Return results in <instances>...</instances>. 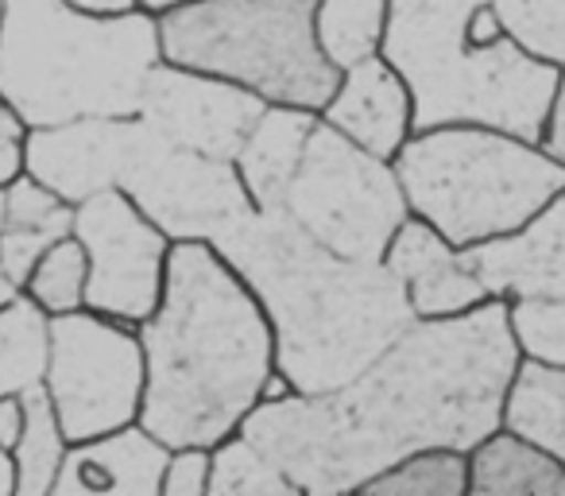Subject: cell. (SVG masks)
I'll use <instances>...</instances> for the list:
<instances>
[{"label": "cell", "mask_w": 565, "mask_h": 496, "mask_svg": "<svg viewBox=\"0 0 565 496\" xmlns=\"http://www.w3.org/2000/svg\"><path fill=\"white\" fill-rule=\"evenodd\" d=\"M143 346L140 423L163 446H205L241 431L275 377L264 307L210 241H171Z\"/></svg>", "instance_id": "cell-2"}, {"label": "cell", "mask_w": 565, "mask_h": 496, "mask_svg": "<svg viewBox=\"0 0 565 496\" xmlns=\"http://www.w3.org/2000/svg\"><path fill=\"white\" fill-rule=\"evenodd\" d=\"M20 426H24V400H20V392H4L0 395V446H17Z\"/></svg>", "instance_id": "cell-32"}, {"label": "cell", "mask_w": 565, "mask_h": 496, "mask_svg": "<svg viewBox=\"0 0 565 496\" xmlns=\"http://www.w3.org/2000/svg\"><path fill=\"white\" fill-rule=\"evenodd\" d=\"M74 236L86 249V307L140 326L159 307L171 236L120 190H97L74 205Z\"/></svg>", "instance_id": "cell-11"}, {"label": "cell", "mask_w": 565, "mask_h": 496, "mask_svg": "<svg viewBox=\"0 0 565 496\" xmlns=\"http://www.w3.org/2000/svg\"><path fill=\"white\" fill-rule=\"evenodd\" d=\"M364 496H469V457L461 450H418L395 462L369 485Z\"/></svg>", "instance_id": "cell-25"}, {"label": "cell", "mask_w": 565, "mask_h": 496, "mask_svg": "<svg viewBox=\"0 0 565 496\" xmlns=\"http://www.w3.org/2000/svg\"><path fill=\"white\" fill-rule=\"evenodd\" d=\"M205 493H210V450L174 446L167 454L159 496H205Z\"/></svg>", "instance_id": "cell-29"}, {"label": "cell", "mask_w": 565, "mask_h": 496, "mask_svg": "<svg viewBox=\"0 0 565 496\" xmlns=\"http://www.w3.org/2000/svg\"><path fill=\"white\" fill-rule=\"evenodd\" d=\"M213 249L264 307L291 392L349 384L415 323L384 261L330 253L279 210H252Z\"/></svg>", "instance_id": "cell-3"}, {"label": "cell", "mask_w": 565, "mask_h": 496, "mask_svg": "<svg viewBox=\"0 0 565 496\" xmlns=\"http://www.w3.org/2000/svg\"><path fill=\"white\" fill-rule=\"evenodd\" d=\"M86 276H89V261L86 249H82L78 236H63L32 264L20 295L35 303L43 315H66V310H82L86 307Z\"/></svg>", "instance_id": "cell-26"}, {"label": "cell", "mask_w": 565, "mask_h": 496, "mask_svg": "<svg viewBox=\"0 0 565 496\" xmlns=\"http://www.w3.org/2000/svg\"><path fill=\"white\" fill-rule=\"evenodd\" d=\"M28 120L0 97V190L28 171Z\"/></svg>", "instance_id": "cell-30"}, {"label": "cell", "mask_w": 565, "mask_h": 496, "mask_svg": "<svg viewBox=\"0 0 565 496\" xmlns=\"http://www.w3.org/2000/svg\"><path fill=\"white\" fill-rule=\"evenodd\" d=\"M492 9L526 55L565 71V0H492Z\"/></svg>", "instance_id": "cell-27"}, {"label": "cell", "mask_w": 565, "mask_h": 496, "mask_svg": "<svg viewBox=\"0 0 565 496\" xmlns=\"http://www.w3.org/2000/svg\"><path fill=\"white\" fill-rule=\"evenodd\" d=\"M82 12H97V17H120V12L140 9V0H66Z\"/></svg>", "instance_id": "cell-33"}, {"label": "cell", "mask_w": 565, "mask_h": 496, "mask_svg": "<svg viewBox=\"0 0 565 496\" xmlns=\"http://www.w3.org/2000/svg\"><path fill=\"white\" fill-rule=\"evenodd\" d=\"M205 496H299L282 469L248 439L228 434L210 450V493Z\"/></svg>", "instance_id": "cell-24"}, {"label": "cell", "mask_w": 565, "mask_h": 496, "mask_svg": "<svg viewBox=\"0 0 565 496\" xmlns=\"http://www.w3.org/2000/svg\"><path fill=\"white\" fill-rule=\"evenodd\" d=\"M279 213L330 253L384 261L387 241L411 218L392 159H380L326 125L310 128L302 159L279 198Z\"/></svg>", "instance_id": "cell-9"}, {"label": "cell", "mask_w": 565, "mask_h": 496, "mask_svg": "<svg viewBox=\"0 0 565 496\" xmlns=\"http://www.w3.org/2000/svg\"><path fill=\"white\" fill-rule=\"evenodd\" d=\"M264 109V97L221 74L190 71L159 59L143 82L136 117L148 120L179 148L233 163Z\"/></svg>", "instance_id": "cell-12"}, {"label": "cell", "mask_w": 565, "mask_h": 496, "mask_svg": "<svg viewBox=\"0 0 565 496\" xmlns=\"http://www.w3.org/2000/svg\"><path fill=\"white\" fill-rule=\"evenodd\" d=\"M387 24V0H318L315 32L326 59L338 71L353 66L356 59L380 55Z\"/></svg>", "instance_id": "cell-22"}, {"label": "cell", "mask_w": 565, "mask_h": 496, "mask_svg": "<svg viewBox=\"0 0 565 496\" xmlns=\"http://www.w3.org/2000/svg\"><path fill=\"white\" fill-rule=\"evenodd\" d=\"M384 264L399 279L415 318H446L492 299L477 272L461 261V249L449 244L434 225L411 213L384 249Z\"/></svg>", "instance_id": "cell-14"}, {"label": "cell", "mask_w": 565, "mask_h": 496, "mask_svg": "<svg viewBox=\"0 0 565 496\" xmlns=\"http://www.w3.org/2000/svg\"><path fill=\"white\" fill-rule=\"evenodd\" d=\"M315 125L318 113L299 109V105H267L259 113L256 128H252L244 148L233 159L256 210H279V198L287 190V182H291L295 167H299Z\"/></svg>", "instance_id": "cell-18"}, {"label": "cell", "mask_w": 565, "mask_h": 496, "mask_svg": "<svg viewBox=\"0 0 565 496\" xmlns=\"http://www.w3.org/2000/svg\"><path fill=\"white\" fill-rule=\"evenodd\" d=\"M0 496H17V465H12V450L0 446Z\"/></svg>", "instance_id": "cell-34"}, {"label": "cell", "mask_w": 565, "mask_h": 496, "mask_svg": "<svg viewBox=\"0 0 565 496\" xmlns=\"http://www.w3.org/2000/svg\"><path fill=\"white\" fill-rule=\"evenodd\" d=\"M0 202H4V190H0ZM17 295H20V292L9 284V276H4V268H0V307H4V303H12Z\"/></svg>", "instance_id": "cell-35"}, {"label": "cell", "mask_w": 565, "mask_h": 496, "mask_svg": "<svg viewBox=\"0 0 565 496\" xmlns=\"http://www.w3.org/2000/svg\"><path fill=\"white\" fill-rule=\"evenodd\" d=\"M28 175L71 205L97 190H120L171 241L213 244L256 210L236 163L179 148L136 113L32 128Z\"/></svg>", "instance_id": "cell-4"}, {"label": "cell", "mask_w": 565, "mask_h": 496, "mask_svg": "<svg viewBox=\"0 0 565 496\" xmlns=\"http://www.w3.org/2000/svg\"><path fill=\"white\" fill-rule=\"evenodd\" d=\"M508 323L523 357L565 365V299H511Z\"/></svg>", "instance_id": "cell-28"}, {"label": "cell", "mask_w": 565, "mask_h": 496, "mask_svg": "<svg viewBox=\"0 0 565 496\" xmlns=\"http://www.w3.org/2000/svg\"><path fill=\"white\" fill-rule=\"evenodd\" d=\"M539 144L565 167V71H557V89H554V102H550L546 128H542Z\"/></svg>", "instance_id": "cell-31"}, {"label": "cell", "mask_w": 565, "mask_h": 496, "mask_svg": "<svg viewBox=\"0 0 565 496\" xmlns=\"http://www.w3.org/2000/svg\"><path fill=\"white\" fill-rule=\"evenodd\" d=\"M322 120L372 156L395 159L411 136V89L384 55L356 59L341 71Z\"/></svg>", "instance_id": "cell-16"}, {"label": "cell", "mask_w": 565, "mask_h": 496, "mask_svg": "<svg viewBox=\"0 0 565 496\" xmlns=\"http://www.w3.org/2000/svg\"><path fill=\"white\" fill-rule=\"evenodd\" d=\"M503 426L565 465V365L519 357L503 400Z\"/></svg>", "instance_id": "cell-20"}, {"label": "cell", "mask_w": 565, "mask_h": 496, "mask_svg": "<svg viewBox=\"0 0 565 496\" xmlns=\"http://www.w3.org/2000/svg\"><path fill=\"white\" fill-rule=\"evenodd\" d=\"M156 12H82L66 0H0V97L28 128L132 117L159 63Z\"/></svg>", "instance_id": "cell-5"}, {"label": "cell", "mask_w": 565, "mask_h": 496, "mask_svg": "<svg viewBox=\"0 0 565 496\" xmlns=\"http://www.w3.org/2000/svg\"><path fill=\"white\" fill-rule=\"evenodd\" d=\"M488 0H387L380 55L411 89V133L484 125L542 140L557 66L526 55L508 32L472 40V12Z\"/></svg>", "instance_id": "cell-6"}, {"label": "cell", "mask_w": 565, "mask_h": 496, "mask_svg": "<svg viewBox=\"0 0 565 496\" xmlns=\"http://www.w3.org/2000/svg\"><path fill=\"white\" fill-rule=\"evenodd\" d=\"M174 4H186V0H140V9H148V12H167V9H174Z\"/></svg>", "instance_id": "cell-36"}, {"label": "cell", "mask_w": 565, "mask_h": 496, "mask_svg": "<svg viewBox=\"0 0 565 496\" xmlns=\"http://www.w3.org/2000/svg\"><path fill=\"white\" fill-rule=\"evenodd\" d=\"M20 400H24V426H20V439L12 446L17 496H51L71 442H66L63 426H58V415L51 408L43 384L24 388Z\"/></svg>", "instance_id": "cell-21"}, {"label": "cell", "mask_w": 565, "mask_h": 496, "mask_svg": "<svg viewBox=\"0 0 565 496\" xmlns=\"http://www.w3.org/2000/svg\"><path fill=\"white\" fill-rule=\"evenodd\" d=\"M469 496H565V465L500 426L469 450Z\"/></svg>", "instance_id": "cell-19"}, {"label": "cell", "mask_w": 565, "mask_h": 496, "mask_svg": "<svg viewBox=\"0 0 565 496\" xmlns=\"http://www.w3.org/2000/svg\"><path fill=\"white\" fill-rule=\"evenodd\" d=\"M43 361H47V315L28 295H17L0 307V395L40 384Z\"/></svg>", "instance_id": "cell-23"}, {"label": "cell", "mask_w": 565, "mask_h": 496, "mask_svg": "<svg viewBox=\"0 0 565 496\" xmlns=\"http://www.w3.org/2000/svg\"><path fill=\"white\" fill-rule=\"evenodd\" d=\"M171 446L136 419L66 446L51 496H159Z\"/></svg>", "instance_id": "cell-15"}, {"label": "cell", "mask_w": 565, "mask_h": 496, "mask_svg": "<svg viewBox=\"0 0 565 496\" xmlns=\"http://www.w3.org/2000/svg\"><path fill=\"white\" fill-rule=\"evenodd\" d=\"M392 167L407 210L457 249L515 233L565 187V167L542 144L484 125L411 133Z\"/></svg>", "instance_id": "cell-7"}, {"label": "cell", "mask_w": 565, "mask_h": 496, "mask_svg": "<svg viewBox=\"0 0 565 496\" xmlns=\"http://www.w3.org/2000/svg\"><path fill=\"white\" fill-rule=\"evenodd\" d=\"M508 303L415 318L376 361L330 392L259 400L241 423L299 496H349L418 450H461L503 426L519 369Z\"/></svg>", "instance_id": "cell-1"}, {"label": "cell", "mask_w": 565, "mask_h": 496, "mask_svg": "<svg viewBox=\"0 0 565 496\" xmlns=\"http://www.w3.org/2000/svg\"><path fill=\"white\" fill-rule=\"evenodd\" d=\"M74 233V205L43 187L32 175H20L4 187L0 202V268L9 284L24 287L32 264L47 253L51 244Z\"/></svg>", "instance_id": "cell-17"}, {"label": "cell", "mask_w": 565, "mask_h": 496, "mask_svg": "<svg viewBox=\"0 0 565 496\" xmlns=\"http://www.w3.org/2000/svg\"><path fill=\"white\" fill-rule=\"evenodd\" d=\"M318 0H186L159 12L163 63L221 74L267 105L322 113L341 71L315 32Z\"/></svg>", "instance_id": "cell-8"}, {"label": "cell", "mask_w": 565, "mask_h": 496, "mask_svg": "<svg viewBox=\"0 0 565 496\" xmlns=\"http://www.w3.org/2000/svg\"><path fill=\"white\" fill-rule=\"evenodd\" d=\"M492 299H565V187L515 233L461 249Z\"/></svg>", "instance_id": "cell-13"}, {"label": "cell", "mask_w": 565, "mask_h": 496, "mask_svg": "<svg viewBox=\"0 0 565 496\" xmlns=\"http://www.w3.org/2000/svg\"><path fill=\"white\" fill-rule=\"evenodd\" d=\"M40 384L66 442L97 439L136 423L143 403L140 334L89 307L51 315Z\"/></svg>", "instance_id": "cell-10"}]
</instances>
